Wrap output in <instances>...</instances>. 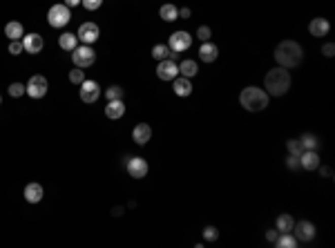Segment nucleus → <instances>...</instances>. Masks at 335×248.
Returning a JSON list of instances; mask_svg holds the SVG:
<instances>
[{"label":"nucleus","mask_w":335,"mask_h":248,"mask_svg":"<svg viewBox=\"0 0 335 248\" xmlns=\"http://www.w3.org/2000/svg\"><path fill=\"white\" fill-rule=\"evenodd\" d=\"M98 34H100V29H98V25L96 22H83L81 27H78V41H81L83 45H92V43H96L98 41Z\"/></svg>","instance_id":"8"},{"label":"nucleus","mask_w":335,"mask_h":248,"mask_svg":"<svg viewBox=\"0 0 335 248\" xmlns=\"http://www.w3.org/2000/svg\"><path fill=\"white\" fill-rule=\"evenodd\" d=\"M72 60H74V67H89L96 60V52L92 49V45H81L72 52Z\"/></svg>","instance_id":"5"},{"label":"nucleus","mask_w":335,"mask_h":248,"mask_svg":"<svg viewBox=\"0 0 335 248\" xmlns=\"http://www.w3.org/2000/svg\"><path fill=\"white\" fill-rule=\"evenodd\" d=\"M25 199L29 201V204H38V201L43 199V185L41 183H27L25 185Z\"/></svg>","instance_id":"20"},{"label":"nucleus","mask_w":335,"mask_h":248,"mask_svg":"<svg viewBox=\"0 0 335 248\" xmlns=\"http://www.w3.org/2000/svg\"><path fill=\"white\" fill-rule=\"evenodd\" d=\"M58 47L65 49V52H74V49L78 47V36H76V34H60Z\"/></svg>","instance_id":"22"},{"label":"nucleus","mask_w":335,"mask_h":248,"mask_svg":"<svg viewBox=\"0 0 335 248\" xmlns=\"http://www.w3.org/2000/svg\"><path fill=\"white\" fill-rule=\"evenodd\" d=\"M70 81L74 83V85H81V83L85 81V72H83V67H74V70L70 72Z\"/></svg>","instance_id":"30"},{"label":"nucleus","mask_w":335,"mask_h":248,"mask_svg":"<svg viewBox=\"0 0 335 248\" xmlns=\"http://www.w3.org/2000/svg\"><path fill=\"white\" fill-rule=\"evenodd\" d=\"M217 237H219V230H217L215 226H206L204 228V239L206 241H215Z\"/></svg>","instance_id":"34"},{"label":"nucleus","mask_w":335,"mask_h":248,"mask_svg":"<svg viewBox=\"0 0 335 248\" xmlns=\"http://www.w3.org/2000/svg\"><path fill=\"white\" fill-rule=\"evenodd\" d=\"M152 56L156 60H165V58H170V56H175V52H172L168 45H154L152 47Z\"/></svg>","instance_id":"28"},{"label":"nucleus","mask_w":335,"mask_h":248,"mask_svg":"<svg viewBox=\"0 0 335 248\" xmlns=\"http://www.w3.org/2000/svg\"><path fill=\"white\" fill-rule=\"evenodd\" d=\"M25 94V85L22 83H11L9 85V97H14V99H18Z\"/></svg>","instance_id":"32"},{"label":"nucleus","mask_w":335,"mask_h":248,"mask_svg":"<svg viewBox=\"0 0 335 248\" xmlns=\"http://www.w3.org/2000/svg\"><path fill=\"white\" fill-rule=\"evenodd\" d=\"M81 5L85 7L87 11H96L100 5H103V0H81Z\"/></svg>","instance_id":"35"},{"label":"nucleus","mask_w":335,"mask_h":248,"mask_svg":"<svg viewBox=\"0 0 335 248\" xmlns=\"http://www.w3.org/2000/svg\"><path fill=\"white\" fill-rule=\"evenodd\" d=\"M275 244H277L279 248H295V246L299 244V241L295 239V235H290V233H279V237H277Z\"/></svg>","instance_id":"27"},{"label":"nucleus","mask_w":335,"mask_h":248,"mask_svg":"<svg viewBox=\"0 0 335 248\" xmlns=\"http://www.w3.org/2000/svg\"><path fill=\"white\" fill-rule=\"evenodd\" d=\"M179 74L181 76H186V78H192V76H197L199 74V65L194 63V60H181V65H179Z\"/></svg>","instance_id":"23"},{"label":"nucleus","mask_w":335,"mask_h":248,"mask_svg":"<svg viewBox=\"0 0 335 248\" xmlns=\"http://www.w3.org/2000/svg\"><path fill=\"white\" fill-rule=\"evenodd\" d=\"M328 29H331V22H328L326 18H313V20H311V25H309L311 36H315V38L326 36Z\"/></svg>","instance_id":"17"},{"label":"nucleus","mask_w":335,"mask_h":248,"mask_svg":"<svg viewBox=\"0 0 335 248\" xmlns=\"http://www.w3.org/2000/svg\"><path fill=\"white\" fill-rule=\"evenodd\" d=\"M127 174L132 179H143L148 174V161L141 159V157H134V159L127 161Z\"/></svg>","instance_id":"13"},{"label":"nucleus","mask_w":335,"mask_h":248,"mask_svg":"<svg viewBox=\"0 0 335 248\" xmlns=\"http://www.w3.org/2000/svg\"><path fill=\"white\" fill-rule=\"evenodd\" d=\"M67 7H76V5H81V0H65Z\"/></svg>","instance_id":"41"},{"label":"nucleus","mask_w":335,"mask_h":248,"mask_svg":"<svg viewBox=\"0 0 335 248\" xmlns=\"http://www.w3.org/2000/svg\"><path fill=\"white\" fill-rule=\"evenodd\" d=\"M299 168L304 170H317L320 168V154L317 150H304L299 154Z\"/></svg>","instance_id":"14"},{"label":"nucleus","mask_w":335,"mask_h":248,"mask_svg":"<svg viewBox=\"0 0 335 248\" xmlns=\"http://www.w3.org/2000/svg\"><path fill=\"white\" fill-rule=\"evenodd\" d=\"M25 52V47H22V41H11L9 43V54H14V56H18Z\"/></svg>","instance_id":"36"},{"label":"nucleus","mask_w":335,"mask_h":248,"mask_svg":"<svg viewBox=\"0 0 335 248\" xmlns=\"http://www.w3.org/2000/svg\"><path fill=\"white\" fill-rule=\"evenodd\" d=\"M159 16H161V18H163L165 22H172V20H177V18H179V9H177L172 3L161 5V7H159Z\"/></svg>","instance_id":"24"},{"label":"nucleus","mask_w":335,"mask_h":248,"mask_svg":"<svg viewBox=\"0 0 335 248\" xmlns=\"http://www.w3.org/2000/svg\"><path fill=\"white\" fill-rule=\"evenodd\" d=\"M217 56H219V49H217L215 43H204L199 47V58L204 60V63H215Z\"/></svg>","instance_id":"18"},{"label":"nucleus","mask_w":335,"mask_h":248,"mask_svg":"<svg viewBox=\"0 0 335 248\" xmlns=\"http://www.w3.org/2000/svg\"><path fill=\"white\" fill-rule=\"evenodd\" d=\"M277 237H279V230L275 228V230H268V233H266V239L268 241H277Z\"/></svg>","instance_id":"39"},{"label":"nucleus","mask_w":335,"mask_h":248,"mask_svg":"<svg viewBox=\"0 0 335 248\" xmlns=\"http://www.w3.org/2000/svg\"><path fill=\"white\" fill-rule=\"evenodd\" d=\"M286 148H288V154H295V157H299L302 152H304V148H302V143L297 139H288L286 141Z\"/></svg>","instance_id":"29"},{"label":"nucleus","mask_w":335,"mask_h":248,"mask_svg":"<svg viewBox=\"0 0 335 248\" xmlns=\"http://www.w3.org/2000/svg\"><path fill=\"white\" fill-rule=\"evenodd\" d=\"M239 103L248 112H261L268 108V94H266V89H259L255 85L244 87L242 94H239Z\"/></svg>","instance_id":"3"},{"label":"nucleus","mask_w":335,"mask_h":248,"mask_svg":"<svg viewBox=\"0 0 335 248\" xmlns=\"http://www.w3.org/2000/svg\"><path fill=\"white\" fill-rule=\"evenodd\" d=\"M275 60L279 63V67H286V70L297 67L304 60V49L295 41H282L275 49Z\"/></svg>","instance_id":"1"},{"label":"nucleus","mask_w":335,"mask_h":248,"mask_svg":"<svg viewBox=\"0 0 335 248\" xmlns=\"http://www.w3.org/2000/svg\"><path fill=\"white\" fill-rule=\"evenodd\" d=\"M72 14H70V7L67 5H54L52 9L47 11V22L56 29H60V27H65L67 22H70Z\"/></svg>","instance_id":"4"},{"label":"nucleus","mask_w":335,"mask_h":248,"mask_svg":"<svg viewBox=\"0 0 335 248\" xmlns=\"http://www.w3.org/2000/svg\"><path fill=\"white\" fill-rule=\"evenodd\" d=\"M286 166L290 168V170H297V168H299V157H295V154H288V159H286Z\"/></svg>","instance_id":"37"},{"label":"nucleus","mask_w":335,"mask_h":248,"mask_svg":"<svg viewBox=\"0 0 335 248\" xmlns=\"http://www.w3.org/2000/svg\"><path fill=\"white\" fill-rule=\"evenodd\" d=\"M172 89H175L177 97H190V94H192V83H190V78H186V76H177Z\"/></svg>","instance_id":"19"},{"label":"nucleus","mask_w":335,"mask_h":248,"mask_svg":"<svg viewBox=\"0 0 335 248\" xmlns=\"http://www.w3.org/2000/svg\"><path fill=\"white\" fill-rule=\"evenodd\" d=\"M322 174H324V177H333V172H331V168H322Z\"/></svg>","instance_id":"42"},{"label":"nucleus","mask_w":335,"mask_h":248,"mask_svg":"<svg viewBox=\"0 0 335 248\" xmlns=\"http://www.w3.org/2000/svg\"><path fill=\"white\" fill-rule=\"evenodd\" d=\"M290 233H295V239L297 241H311L315 237V226L311 222H297Z\"/></svg>","instance_id":"12"},{"label":"nucleus","mask_w":335,"mask_h":248,"mask_svg":"<svg viewBox=\"0 0 335 248\" xmlns=\"http://www.w3.org/2000/svg\"><path fill=\"white\" fill-rule=\"evenodd\" d=\"M47 89H49L47 78L41 76V74H34L29 78V83L25 85V94H29L31 99H43L45 94H47Z\"/></svg>","instance_id":"6"},{"label":"nucleus","mask_w":335,"mask_h":248,"mask_svg":"<svg viewBox=\"0 0 335 248\" xmlns=\"http://www.w3.org/2000/svg\"><path fill=\"white\" fill-rule=\"evenodd\" d=\"M100 97V87H98V83L96 81H83L81 83V101L83 103H94Z\"/></svg>","instance_id":"10"},{"label":"nucleus","mask_w":335,"mask_h":248,"mask_svg":"<svg viewBox=\"0 0 335 248\" xmlns=\"http://www.w3.org/2000/svg\"><path fill=\"white\" fill-rule=\"evenodd\" d=\"M123 94H125V89H123V87L112 85V87H108L105 97H108V101H116V99H123Z\"/></svg>","instance_id":"31"},{"label":"nucleus","mask_w":335,"mask_h":248,"mask_svg":"<svg viewBox=\"0 0 335 248\" xmlns=\"http://www.w3.org/2000/svg\"><path fill=\"white\" fill-rule=\"evenodd\" d=\"M150 139H152V128H150L148 123H139V126L134 128V132H132V141L137 145H145Z\"/></svg>","instance_id":"15"},{"label":"nucleus","mask_w":335,"mask_h":248,"mask_svg":"<svg viewBox=\"0 0 335 248\" xmlns=\"http://www.w3.org/2000/svg\"><path fill=\"white\" fill-rule=\"evenodd\" d=\"M264 87L268 97H284L290 87V74L286 67H275V70H268V74L264 78Z\"/></svg>","instance_id":"2"},{"label":"nucleus","mask_w":335,"mask_h":248,"mask_svg":"<svg viewBox=\"0 0 335 248\" xmlns=\"http://www.w3.org/2000/svg\"><path fill=\"white\" fill-rule=\"evenodd\" d=\"M156 76H159L161 81H175L179 76V65L172 58L159 60V65H156Z\"/></svg>","instance_id":"9"},{"label":"nucleus","mask_w":335,"mask_h":248,"mask_svg":"<svg viewBox=\"0 0 335 248\" xmlns=\"http://www.w3.org/2000/svg\"><path fill=\"white\" fill-rule=\"evenodd\" d=\"M5 36H9V41H22L25 29H22V25L18 20H11L5 25Z\"/></svg>","instance_id":"21"},{"label":"nucleus","mask_w":335,"mask_h":248,"mask_svg":"<svg viewBox=\"0 0 335 248\" xmlns=\"http://www.w3.org/2000/svg\"><path fill=\"white\" fill-rule=\"evenodd\" d=\"M190 14H192V11H190L188 7H183V9H179V16H181L183 20H188L190 18Z\"/></svg>","instance_id":"40"},{"label":"nucleus","mask_w":335,"mask_h":248,"mask_svg":"<svg viewBox=\"0 0 335 248\" xmlns=\"http://www.w3.org/2000/svg\"><path fill=\"white\" fill-rule=\"evenodd\" d=\"M210 36H212V32H210V27H208V25H201L199 29H197V38H199V41L208 43V41H210Z\"/></svg>","instance_id":"33"},{"label":"nucleus","mask_w":335,"mask_h":248,"mask_svg":"<svg viewBox=\"0 0 335 248\" xmlns=\"http://www.w3.org/2000/svg\"><path fill=\"white\" fill-rule=\"evenodd\" d=\"M293 226H295V222H293V217H290L288 212H284V215L277 217V230L279 233H290Z\"/></svg>","instance_id":"26"},{"label":"nucleus","mask_w":335,"mask_h":248,"mask_svg":"<svg viewBox=\"0 0 335 248\" xmlns=\"http://www.w3.org/2000/svg\"><path fill=\"white\" fill-rule=\"evenodd\" d=\"M125 114V103H123V99H116V101H108V105H105V116L112 121L121 119V116Z\"/></svg>","instance_id":"16"},{"label":"nucleus","mask_w":335,"mask_h":248,"mask_svg":"<svg viewBox=\"0 0 335 248\" xmlns=\"http://www.w3.org/2000/svg\"><path fill=\"white\" fill-rule=\"evenodd\" d=\"M322 54L326 56V58H333V56H335V45H333V43H326V45L322 47Z\"/></svg>","instance_id":"38"},{"label":"nucleus","mask_w":335,"mask_h":248,"mask_svg":"<svg viewBox=\"0 0 335 248\" xmlns=\"http://www.w3.org/2000/svg\"><path fill=\"white\" fill-rule=\"evenodd\" d=\"M190 45H192V36H190L188 32H175L170 36V41H168V47H170L175 54L186 52V49H190Z\"/></svg>","instance_id":"7"},{"label":"nucleus","mask_w":335,"mask_h":248,"mask_svg":"<svg viewBox=\"0 0 335 248\" xmlns=\"http://www.w3.org/2000/svg\"><path fill=\"white\" fill-rule=\"evenodd\" d=\"M299 143H302V148L304 150H320V139L315 137V134H302V139H299Z\"/></svg>","instance_id":"25"},{"label":"nucleus","mask_w":335,"mask_h":248,"mask_svg":"<svg viewBox=\"0 0 335 248\" xmlns=\"http://www.w3.org/2000/svg\"><path fill=\"white\" fill-rule=\"evenodd\" d=\"M22 47H25L27 54H41L45 47V41L41 34H27V36H22Z\"/></svg>","instance_id":"11"}]
</instances>
